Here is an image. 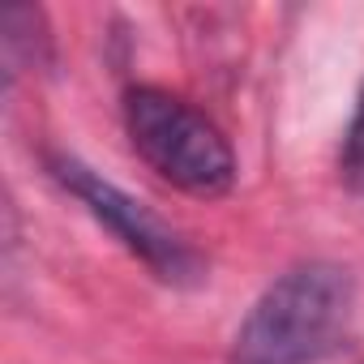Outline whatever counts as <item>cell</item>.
Instances as JSON below:
<instances>
[{
    "mask_svg": "<svg viewBox=\"0 0 364 364\" xmlns=\"http://www.w3.org/2000/svg\"><path fill=\"white\" fill-rule=\"evenodd\" d=\"M355 274L338 262L287 266L245 313L228 364H321L351 343Z\"/></svg>",
    "mask_w": 364,
    "mask_h": 364,
    "instance_id": "1",
    "label": "cell"
},
{
    "mask_svg": "<svg viewBox=\"0 0 364 364\" xmlns=\"http://www.w3.org/2000/svg\"><path fill=\"white\" fill-rule=\"evenodd\" d=\"M124 133L133 154L171 189L198 202H219L236 189V150L223 129L163 86H129L124 103Z\"/></svg>",
    "mask_w": 364,
    "mask_h": 364,
    "instance_id": "2",
    "label": "cell"
},
{
    "mask_svg": "<svg viewBox=\"0 0 364 364\" xmlns=\"http://www.w3.org/2000/svg\"><path fill=\"white\" fill-rule=\"evenodd\" d=\"M48 171H52L56 185L65 193H73L86 206V215L99 219L159 283H167V287H198L206 279V257L171 223H163L146 202H137L133 193L112 185L103 171H95L77 154H60V150L48 154Z\"/></svg>",
    "mask_w": 364,
    "mask_h": 364,
    "instance_id": "3",
    "label": "cell"
},
{
    "mask_svg": "<svg viewBox=\"0 0 364 364\" xmlns=\"http://www.w3.org/2000/svg\"><path fill=\"white\" fill-rule=\"evenodd\" d=\"M338 180L351 198L364 202V86H360V99H355V112H351V124L343 133V150H338Z\"/></svg>",
    "mask_w": 364,
    "mask_h": 364,
    "instance_id": "4",
    "label": "cell"
}]
</instances>
